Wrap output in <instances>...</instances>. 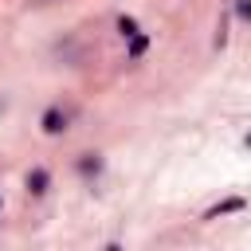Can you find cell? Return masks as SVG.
I'll return each mask as SVG.
<instances>
[{
  "label": "cell",
  "mask_w": 251,
  "mask_h": 251,
  "mask_svg": "<svg viewBox=\"0 0 251 251\" xmlns=\"http://www.w3.org/2000/svg\"><path fill=\"white\" fill-rule=\"evenodd\" d=\"M39 126H43V133L59 137V133H67V126H71V114H67L63 106H47V110H43V118H39Z\"/></svg>",
  "instance_id": "1"
},
{
  "label": "cell",
  "mask_w": 251,
  "mask_h": 251,
  "mask_svg": "<svg viewBox=\"0 0 251 251\" xmlns=\"http://www.w3.org/2000/svg\"><path fill=\"white\" fill-rule=\"evenodd\" d=\"M247 208V200L243 196H227V200H220L216 208H208L204 212V220H220V216H235V212H243Z\"/></svg>",
  "instance_id": "2"
},
{
  "label": "cell",
  "mask_w": 251,
  "mask_h": 251,
  "mask_svg": "<svg viewBox=\"0 0 251 251\" xmlns=\"http://www.w3.org/2000/svg\"><path fill=\"white\" fill-rule=\"evenodd\" d=\"M102 165H106V161H102L98 153H82V157L75 161V169H78V176H86V180H94V176L102 173Z\"/></svg>",
  "instance_id": "3"
},
{
  "label": "cell",
  "mask_w": 251,
  "mask_h": 251,
  "mask_svg": "<svg viewBox=\"0 0 251 251\" xmlns=\"http://www.w3.org/2000/svg\"><path fill=\"white\" fill-rule=\"evenodd\" d=\"M47 188H51V173H47L43 165H35V169L27 173V192H31V196H43Z\"/></svg>",
  "instance_id": "4"
},
{
  "label": "cell",
  "mask_w": 251,
  "mask_h": 251,
  "mask_svg": "<svg viewBox=\"0 0 251 251\" xmlns=\"http://www.w3.org/2000/svg\"><path fill=\"white\" fill-rule=\"evenodd\" d=\"M145 51H149V35H145V31H133V35H129V47H126V59L137 63Z\"/></svg>",
  "instance_id": "5"
},
{
  "label": "cell",
  "mask_w": 251,
  "mask_h": 251,
  "mask_svg": "<svg viewBox=\"0 0 251 251\" xmlns=\"http://www.w3.org/2000/svg\"><path fill=\"white\" fill-rule=\"evenodd\" d=\"M118 31L129 39V35H133V31H141V27H137V20H133V16H118Z\"/></svg>",
  "instance_id": "6"
},
{
  "label": "cell",
  "mask_w": 251,
  "mask_h": 251,
  "mask_svg": "<svg viewBox=\"0 0 251 251\" xmlns=\"http://www.w3.org/2000/svg\"><path fill=\"white\" fill-rule=\"evenodd\" d=\"M231 8H235V16H239V20H247V24H251V0H231Z\"/></svg>",
  "instance_id": "7"
},
{
  "label": "cell",
  "mask_w": 251,
  "mask_h": 251,
  "mask_svg": "<svg viewBox=\"0 0 251 251\" xmlns=\"http://www.w3.org/2000/svg\"><path fill=\"white\" fill-rule=\"evenodd\" d=\"M247 145H251V133H247Z\"/></svg>",
  "instance_id": "8"
},
{
  "label": "cell",
  "mask_w": 251,
  "mask_h": 251,
  "mask_svg": "<svg viewBox=\"0 0 251 251\" xmlns=\"http://www.w3.org/2000/svg\"><path fill=\"white\" fill-rule=\"evenodd\" d=\"M0 208H4V200H0Z\"/></svg>",
  "instance_id": "9"
}]
</instances>
